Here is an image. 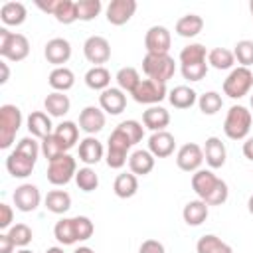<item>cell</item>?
Segmentation results:
<instances>
[{"label":"cell","mask_w":253,"mask_h":253,"mask_svg":"<svg viewBox=\"0 0 253 253\" xmlns=\"http://www.w3.org/2000/svg\"><path fill=\"white\" fill-rule=\"evenodd\" d=\"M30 55V42L24 34L0 28V57L6 61H22Z\"/></svg>","instance_id":"7a4b0ae2"},{"label":"cell","mask_w":253,"mask_h":253,"mask_svg":"<svg viewBox=\"0 0 253 253\" xmlns=\"http://www.w3.org/2000/svg\"><path fill=\"white\" fill-rule=\"evenodd\" d=\"M59 24H73L77 22V6L73 0H55V8L51 14Z\"/></svg>","instance_id":"74e56055"},{"label":"cell","mask_w":253,"mask_h":253,"mask_svg":"<svg viewBox=\"0 0 253 253\" xmlns=\"http://www.w3.org/2000/svg\"><path fill=\"white\" fill-rule=\"evenodd\" d=\"M142 71L148 79L166 83L176 73V63L170 53H146L142 59Z\"/></svg>","instance_id":"277c9868"},{"label":"cell","mask_w":253,"mask_h":253,"mask_svg":"<svg viewBox=\"0 0 253 253\" xmlns=\"http://www.w3.org/2000/svg\"><path fill=\"white\" fill-rule=\"evenodd\" d=\"M47 83L53 91H59V93H65L69 91L73 85H75V75L69 67H53L49 77H47Z\"/></svg>","instance_id":"f1b7e54d"},{"label":"cell","mask_w":253,"mask_h":253,"mask_svg":"<svg viewBox=\"0 0 253 253\" xmlns=\"http://www.w3.org/2000/svg\"><path fill=\"white\" fill-rule=\"evenodd\" d=\"M204 162V148L196 142H186L176 152V164L184 172H198Z\"/></svg>","instance_id":"8fae6325"},{"label":"cell","mask_w":253,"mask_h":253,"mask_svg":"<svg viewBox=\"0 0 253 253\" xmlns=\"http://www.w3.org/2000/svg\"><path fill=\"white\" fill-rule=\"evenodd\" d=\"M99 107L107 115H121L126 107V95L119 87H109L99 95Z\"/></svg>","instance_id":"e0dca14e"},{"label":"cell","mask_w":253,"mask_h":253,"mask_svg":"<svg viewBox=\"0 0 253 253\" xmlns=\"http://www.w3.org/2000/svg\"><path fill=\"white\" fill-rule=\"evenodd\" d=\"M130 140L119 130L115 128L111 134H109V140H107V154H105V160H107V166L109 168H123L128 160V150H130Z\"/></svg>","instance_id":"52a82bcc"},{"label":"cell","mask_w":253,"mask_h":253,"mask_svg":"<svg viewBox=\"0 0 253 253\" xmlns=\"http://www.w3.org/2000/svg\"><path fill=\"white\" fill-rule=\"evenodd\" d=\"M138 253H166V249L158 239H144L140 243Z\"/></svg>","instance_id":"816d5d0a"},{"label":"cell","mask_w":253,"mask_h":253,"mask_svg":"<svg viewBox=\"0 0 253 253\" xmlns=\"http://www.w3.org/2000/svg\"><path fill=\"white\" fill-rule=\"evenodd\" d=\"M45 253H65V251H63L61 247H47Z\"/></svg>","instance_id":"6f0895ef"},{"label":"cell","mask_w":253,"mask_h":253,"mask_svg":"<svg viewBox=\"0 0 253 253\" xmlns=\"http://www.w3.org/2000/svg\"><path fill=\"white\" fill-rule=\"evenodd\" d=\"M233 55L235 59L241 63V67H249L253 65V42L251 40H241L235 43V49H233Z\"/></svg>","instance_id":"7dc6e473"},{"label":"cell","mask_w":253,"mask_h":253,"mask_svg":"<svg viewBox=\"0 0 253 253\" xmlns=\"http://www.w3.org/2000/svg\"><path fill=\"white\" fill-rule=\"evenodd\" d=\"M73 219H75V231H77V239H79V241H87V239L93 235V231H95L93 221H91L87 215H75Z\"/></svg>","instance_id":"681fc988"},{"label":"cell","mask_w":253,"mask_h":253,"mask_svg":"<svg viewBox=\"0 0 253 253\" xmlns=\"http://www.w3.org/2000/svg\"><path fill=\"white\" fill-rule=\"evenodd\" d=\"M0 67H2V77H0V83L4 85V83L8 81V77H10V69H8V63H6V59H4V61H0Z\"/></svg>","instance_id":"11a10c76"},{"label":"cell","mask_w":253,"mask_h":253,"mask_svg":"<svg viewBox=\"0 0 253 253\" xmlns=\"http://www.w3.org/2000/svg\"><path fill=\"white\" fill-rule=\"evenodd\" d=\"M225 158H227V150H225V144L221 142V138H217V136L206 138V144H204V160L208 162V166L211 170L221 168L225 164Z\"/></svg>","instance_id":"ffe728a7"},{"label":"cell","mask_w":253,"mask_h":253,"mask_svg":"<svg viewBox=\"0 0 253 253\" xmlns=\"http://www.w3.org/2000/svg\"><path fill=\"white\" fill-rule=\"evenodd\" d=\"M40 146H42V154H43V158H45L47 162H51L53 158H57V156H61V154L67 152V150L63 148V144L57 140L55 134H49V136H45L43 140H40Z\"/></svg>","instance_id":"bcb514c9"},{"label":"cell","mask_w":253,"mask_h":253,"mask_svg":"<svg viewBox=\"0 0 253 253\" xmlns=\"http://www.w3.org/2000/svg\"><path fill=\"white\" fill-rule=\"evenodd\" d=\"M249 101H251V109H253V93H251V99Z\"/></svg>","instance_id":"6125c7cd"},{"label":"cell","mask_w":253,"mask_h":253,"mask_svg":"<svg viewBox=\"0 0 253 253\" xmlns=\"http://www.w3.org/2000/svg\"><path fill=\"white\" fill-rule=\"evenodd\" d=\"M115 79H117L119 89L125 91V93H132V91L136 89V85L140 83V75H138V71H136L134 67H130V65L121 67V69L117 71Z\"/></svg>","instance_id":"f35d334b"},{"label":"cell","mask_w":253,"mask_h":253,"mask_svg":"<svg viewBox=\"0 0 253 253\" xmlns=\"http://www.w3.org/2000/svg\"><path fill=\"white\" fill-rule=\"evenodd\" d=\"M253 87V71L249 67H233L229 75L223 79V93L229 99H241L249 95Z\"/></svg>","instance_id":"8992f818"},{"label":"cell","mask_w":253,"mask_h":253,"mask_svg":"<svg viewBox=\"0 0 253 253\" xmlns=\"http://www.w3.org/2000/svg\"><path fill=\"white\" fill-rule=\"evenodd\" d=\"M26 126H28L30 136L40 138V140H43L45 136L53 134V130H55L53 125H51L49 115L43 113V111H32L28 115V119H26Z\"/></svg>","instance_id":"ac0fdd59"},{"label":"cell","mask_w":253,"mask_h":253,"mask_svg":"<svg viewBox=\"0 0 253 253\" xmlns=\"http://www.w3.org/2000/svg\"><path fill=\"white\" fill-rule=\"evenodd\" d=\"M14 210H12V206H8V204H0V229L2 231H6V229H10L14 223Z\"/></svg>","instance_id":"f907efd6"},{"label":"cell","mask_w":253,"mask_h":253,"mask_svg":"<svg viewBox=\"0 0 253 253\" xmlns=\"http://www.w3.org/2000/svg\"><path fill=\"white\" fill-rule=\"evenodd\" d=\"M142 123L152 132L166 130V126L170 125V113L160 105H152L142 113Z\"/></svg>","instance_id":"7402d4cb"},{"label":"cell","mask_w":253,"mask_h":253,"mask_svg":"<svg viewBox=\"0 0 253 253\" xmlns=\"http://www.w3.org/2000/svg\"><path fill=\"white\" fill-rule=\"evenodd\" d=\"M43 204H45V208L51 213L61 215V213L69 211V208H71V196L65 190H51V192H47Z\"/></svg>","instance_id":"836d02e7"},{"label":"cell","mask_w":253,"mask_h":253,"mask_svg":"<svg viewBox=\"0 0 253 253\" xmlns=\"http://www.w3.org/2000/svg\"><path fill=\"white\" fill-rule=\"evenodd\" d=\"M12 200H14L16 210L28 213V211L38 210V206L42 202V194H40L38 186H34V184H22V186L16 188Z\"/></svg>","instance_id":"4fadbf2b"},{"label":"cell","mask_w":253,"mask_h":253,"mask_svg":"<svg viewBox=\"0 0 253 253\" xmlns=\"http://www.w3.org/2000/svg\"><path fill=\"white\" fill-rule=\"evenodd\" d=\"M208 213H210V206H208L204 200H200V198L188 202V204L184 206V210H182L184 221H186L188 225H192V227L202 225V223L208 219Z\"/></svg>","instance_id":"603a6c76"},{"label":"cell","mask_w":253,"mask_h":253,"mask_svg":"<svg viewBox=\"0 0 253 253\" xmlns=\"http://www.w3.org/2000/svg\"><path fill=\"white\" fill-rule=\"evenodd\" d=\"M73 253H95L91 247H87V245H81V247H77Z\"/></svg>","instance_id":"9f6ffc18"},{"label":"cell","mask_w":253,"mask_h":253,"mask_svg":"<svg viewBox=\"0 0 253 253\" xmlns=\"http://www.w3.org/2000/svg\"><path fill=\"white\" fill-rule=\"evenodd\" d=\"M235 63V55L233 51L225 49V47H213L208 51V65H211L213 69H231Z\"/></svg>","instance_id":"8d00e7d4"},{"label":"cell","mask_w":253,"mask_h":253,"mask_svg":"<svg viewBox=\"0 0 253 253\" xmlns=\"http://www.w3.org/2000/svg\"><path fill=\"white\" fill-rule=\"evenodd\" d=\"M174 148H176V138L168 130L152 132L148 138V150L154 158H166L174 152Z\"/></svg>","instance_id":"d6986e66"},{"label":"cell","mask_w":253,"mask_h":253,"mask_svg":"<svg viewBox=\"0 0 253 253\" xmlns=\"http://www.w3.org/2000/svg\"><path fill=\"white\" fill-rule=\"evenodd\" d=\"M43 109L47 111L49 117H63L69 113L71 109V101L65 93H59V91H51L45 99H43Z\"/></svg>","instance_id":"f546056e"},{"label":"cell","mask_w":253,"mask_h":253,"mask_svg":"<svg viewBox=\"0 0 253 253\" xmlns=\"http://www.w3.org/2000/svg\"><path fill=\"white\" fill-rule=\"evenodd\" d=\"M53 235L61 245H73L77 243V231H75V219L73 217H63L55 223Z\"/></svg>","instance_id":"d590c367"},{"label":"cell","mask_w":253,"mask_h":253,"mask_svg":"<svg viewBox=\"0 0 253 253\" xmlns=\"http://www.w3.org/2000/svg\"><path fill=\"white\" fill-rule=\"evenodd\" d=\"M136 12L134 0H111L107 6V22L113 26H125Z\"/></svg>","instance_id":"5bb4252c"},{"label":"cell","mask_w":253,"mask_h":253,"mask_svg":"<svg viewBox=\"0 0 253 253\" xmlns=\"http://www.w3.org/2000/svg\"><path fill=\"white\" fill-rule=\"evenodd\" d=\"M16 253H34V251H30V249L24 247V249H20V251H16Z\"/></svg>","instance_id":"91938a15"},{"label":"cell","mask_w":253,"mask_h":253,"mask_svg":"<svg viewBox=\"0 0 253 253\" xmlns=\"http://www.w3.org/2000/svg\"><path fill=\"white\" fill-rule=\"evenodd\" d=\"M172 45L170 30L164 26H150L144 36V47L146 53H168Z\"/></svg>","instance_id":"7c38bea8"},{"label":"cell","mask_w":253,"mask_h":253,"mask_svg":"<svg viewBox=\"0 0 253 253\" xmlns=\"http://www.w3.org/2000/svg\"><path fill=\"white\" fill-rule=\"evenodd\" d=\"M113 192L117 198L121 200H128L132 198L136 192H138V178L132 174V172H123L115 178V184H113Z\"/></svg>","instance_id":"83f0119b"},{"label":"cell","mask_w":253,"mask_h":253,"mask_svg":"<svg viewBox=\"0 0 253 253\" xmlns=\"http://www.w3.org/2000/svg\"><path fill=\"white\" fill-rule=\"evenodd\" d=\"M43 55H45L47 63H51L55 67H63V63H67L71 57V43L65 38H53L45 43Z\"/></svg>","instance_id":"9a60e30c"},{"label":"cell","mask_w":253,"mask_h":253,"mask_svg":"<svg viewBox=\"0 0 253 253\" xmlns=\"http://www.w3.org/2000/svg\"><path fill=\"white\" fill-rule=\"evenodd\" d=\"M14 241L10 239V235L6 233V231H2L0 233V253H12L14 251Z\"/></svg>","instance_id":"f5cc1de1"},{"label":"cell","mask_w":253,"mask_h":253,"mask_svg":"<svg viewBox=\"0 0 253 253\" xmlns=\"http://www.w3.org/2000/svg\"><path fill=\"white\" fill-rule=\"evenodd\" d=\"M168 101L174 109H190L198 103V93L188 85H178L172 91H168Z\"/></svg>","instance_id":"4316f807"},{"label":"cell","mask_w":253,"mask_h":253,"mask_svg":"<svg viewBox=\"0 0 253 253\" xmlns=\"http://www.w3.org/2000/svg\"><path fill=\"white\" fill-rule=\"evenodd\" d=\"M132 99L136 103H142V105H158L160 101H164L168 97V89H166V83H158L154 79H140V83L136 85V89L130 93Z\"/></svg>","instance_id":"9c48e42d"},{"label":"cell","mask_w":253,"mask_h":253,"mask_svg":"<svg viewBox=\"0 0 253 253\" xmlns=\"http://www.w3.org/2000/svg\"><path fill=\"white\" fill-rule=\"evenodd\" d=\"M243 156L253 162V136L245 138V142H243Z\"/></svg>","instance_id":"db71d44e"},{"label":"cell","mask_w":253,"mask_h":253,"mask_svg":"<svg viewBox=\"0 0 253 253\" xmlns=\"http://www.w3.org/2000/svg\"><path fill=\"white\" fill-rule=\"evenodd\" d=\"M180 71L184 75V79L188 81H202L208 73V61L202 63H190V65H180Z\"/></svg>","instance_id":"c3c4849f"},{"label":"cell","mask_w":253,"mask_h":253,"mask_svg":"<svg viewBox=\"0 0 253 253\" xmlns=\"http://www.w3.org/2000/svg\"><path fill=\"white\" fill-rule=\"evenodd\" d=\"M83 55L89 63H93V67L103 65L111 59V43L107 38L103 36H89L83 43Z\"/></svg>","instance_id":"30bf717a"},{"label":"cell","mask_w":253,"mask_h":253,"mask_svg":"<svg viewBox=\"0 0 253 253\" xmlns=\"http://www.w3.org/2000/svg\"><path fill=\"white\" fill-rule=\"evenodd\" d=\"M249 12H251V18H253V0L249 2Z\"/></svg>","instance_id":"94428289"},{"label":"cell","mask_w":253,"mask_h":253,"mask_svg":"<svg viewBox=\"0 0 253 253\" xmlns=\"http://www.w3.org/2000/svg\"><path fill=\"white\" fill-rule=\"evenodd\" d=\"M53 134H55L57 140L63 144V148L69 150V148H73V146L77 144V140H79V126H77L73 121H61V123L55 126Z\"/></svg>","instance_id":"d6a6232c"},{"label":"cell","mask_w":253,"mask_h":253,"mask_svg":"<svg viewBox=\"0 0 253 253\" xmlns=\"http://www.w3.org/2000/svg\"><path fill=\"white\" fill-rule=\"evenodd\" d=\"M85 85L93 91H105L111 87V73L105 65H97V67H91L87 73H85Z\"/></svg>","instance_id":"1f68e13d"},{"label":"cell","mask_w":253,"mask_h":253,"mask_svg":"<svg viewBox=\"0 0 253 253\" xmlns=\"http://www.w3.org/2000/svg\"><path fill=\"white\" fill-rule=\"evenodd\" d=\"M117 128L130 140V144L134 146V144H138L140 140H142V136H144V126L138 123V121H132V119H128V121H123V123H119L117 125Z\"/></svg>","instance_id":"f6af8a7d"},{"label":"cell","mask_w":253,"mask_h":253,"mask_svg":"<svg viewBox=\"0 0 253 253\" xmlns=\"http://www.w3.org/2000/svg\"><path fill=\"white\" fill-rule=\"evenodd\" d=\"M103 126H105V111L101 107L89 105L79 113V128L89 136L101 132Z\"/></svg>","instance_id":"2e32d148"},{"label":"cell","mask_w":253,"mask_h":253,"mask_svg":"<svg viewBox=\"0 0 253 253\" xmlns=\"http://www.w3.org/2000/svg\"><path fill=\"white\" fill-rule=\"evenodd\" d=\"M103 154H105L103 144H101L95 136H85V138L79 142V160L85 162L87 166L97 164V162L103 158Z\"/></svg>","instance_id":"cb8c5ba5"},{"label":"cell","mask_w":253,"mask_h":253,"mask_svg":"<svg viewBox=\"0 0 253 253\" xmlns=\"http://www.w3.org/2000/svg\"><path fill=\"white\" fill-rule=\"evenodd\" d=\"M174 30L180 38H196L204 30V18L198 14H186L176 22Z\"/></svg>","instance_id":"4dcf8cb0"},{"label":"cell","mask_w":253,"mask_h":253,"mask_svg":"<svg viewBox=\"0 0 253 253\" xmlns=\"http://www.w3.org/2000/svg\"><path fill=\"white\" fill-rule=\"evenodd\" d=\"M75 6H77V20H81V22L95 20L103 8L101 0H77Z\"/></svg>","instance_id":"7bdbcfd3"},{"label":"cell","mask_w":253,"mask_h":253,"mask_svg":"<svg viewBox=\"0 0 253 253\" xmlns=\"http://www.w3.org/2000/svg\"><path fill=\"white\" fill-rule=\"evenodd\" d=\"M192 190L208 206H221L229 196L227 184L221 178H217L211 170H206V168H200L198 172L192 174Z\"/></svg>","instance_id":"6da1fadb"},{"label":"cell","mask_w":253,"mask_h":253,"mask_svg":"<svg viewBox=\"0 0 253 253\" xmlns=\"http://www.w3.org/2000/svg\"><path fill=\"white\" fill-rule=\"evenodd\" d=\"M196 251L198 253H233L231 245H227L223 239H219L213 233L202 235L196 243Z\"/></svg>","instance_id":"e575fe53"},{"label":"cell","mask_w":253,"mask_h":253,"mask_svg":"<svg viewBox=\"0 0 253 253\" xmlns=\"http://www.w3.org/2000/svg\"><path fill=\"white\" fill-rule=\"evenodd\" d=\"M77 174V162L71 154H61L47 162V182L53 186H65L69 184Z\"/></svg>","instance_id":"ba28073f"},{"label":"cell","mask_w":253,"mask_h":253,"mask_svg":"<svg viewBox=\"0 0 253 253\" xmlns=\"http://www.w3.org/2000/svg\"><path fill=\"white\" fill-rule=\"evenodd\" d=\"M22 126V111L16 105H2L0 107V148L6 150L16 140V132Z\"/></svg>","instance_id":"5b68a950"},{"label":"cell","mask_w":253,"mask_h":253,"mask_svg":"<svg viewBox=\"0 0 253 253\" xmlns=\"http://www.w3.org/2000/svg\"><path fill=\"white\" fill-rule=\"evenodd\" d=\"M6 233L10 235V239L14 241V245L16 247H22V249L28 247L32 243V239H34V233H32L30 225H26V223H14Z\"/></svg>","instance_id":"ee69618b"},{"label":"cell","mask_w":253,"mask_h":253,"mask_svg":"<svg viewBox=\"0 0 253 253\" xmlns=\"http://www.w3.org/2000/svg\"><path fill=\"white\" fill-rule=\"evenodd\" d=\"M34 166H36V160L24 156V154L18 152L16 148L6 156V170H8L10 176H14V178H28V176L32 174Z\"/></svg>","instance_id":"44dd1931"},{"label":"cell","mask_w":253,"mask_h":253,"mask_svg":"<svg viewBox=\"0 0 253 253\" xmlns=\"http://www.w3.org/2000/svg\"><path fill=\"white\" fill-rule=\"evenodd\" d=\"M198 107L204 115H215L223 107V99L217 91H206L204 95L198 97Z\"/></svg>","instance_id":"b9f144b4"},{"label":"cell","mask_w":253,"mask_h":253,"mask_svg":"<svg viewBox=\"0 0 253 253\" xmlns=\"http://www.w3.org/2000/svg\"><path fill=\"white\" fill-rule=\"evenodd\" d=\"M154 162L156 158L150 154V150H134L130 156H128V168L134 176H146L154 170Z\"/></svg>","instance_id":"d4e9b609"},{"label":"cell","mask_w":253,"mask_h":253,"mask_svg":"<svg viewBox=\"0 0 253 253\" xmlns=\"http://www.w3.org/2000/svg\"><path fill=\"white\" fill-rule=\"evenodd\" d=\"M251 111L243 105H233L229 107L225 121H223V132L227 138L231 140H243L247 138L249 130H251Z\"/></svg>","instance_id":"3957f363"},{"label":"cell","mask_w":253,"mask_h":253,"mask_svg":"<svg viewBox=\"0 0 253 253\" xmlns=\"http://www.w3.org/2000/svg\"><path fill=\"white\" fill-rule=\"evenodd\" d=\"M75 184L83 192H93V190L99 188V176L91 166H83L75 174Z\"/></svg>","instance_id":"60d3db41"},{"label":"cell","mask_w":253,"mask_h":253,"mask_svg":"<svg viewBox=\"0 0 253 253\" xmlns=\"http://www.w3.org/2000/svg\"><path fill=\"white\" fill-rule=\"evenodd\" d=\"M247 208H249V213L253 215V194L249 196V200H247Z\"/></svg>","instance_id":"680465c9"},{"label":"cell","mask_w":253,"mask_h":253,"mask_svg":"<svg viewBox=\"0 0 253 253\" xmlns=\"http://www.w3.org/2000/svg\"><path fill=\"white\" fill-rule=\"evenodd\" d=\"M26 16H28V10L22 2H6L2 4L0 8V20L6 26H22L26 22Z\"/></svg>","instance_id":"484cf974"},{"label":"cell","mask_w":253,"mask_h":253,"mask_svg":"<svg viewBox=\"0 0 253 253\" xmlns=\"http://www.w3.org/2000/svg\"><path fill=\"white\" fill-rule=\"evenodd\" d=\"M202 61H208L206 45H202V43H190V45L182 47V51H180V65L202 63Z\"/></svg>","instance_id":"ab89813d"}]
</instances>
